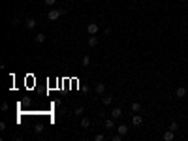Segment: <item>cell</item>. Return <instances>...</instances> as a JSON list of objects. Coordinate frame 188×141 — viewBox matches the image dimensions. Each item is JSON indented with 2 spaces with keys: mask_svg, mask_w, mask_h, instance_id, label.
<instances>
[{
  "mask_svg": "<svg viewBox=\"0 0 188 141\" xmlns=\"http://www.w3.org/2000/svg\"><path fill=\"white\" fill-rule=\"evenodd\" d=\"M66 13V9H51L49 13H47V19H49V21H57L58 17H60V15H64Z\"/></svg>",
  "mask_w": 188,
  "mask_h": 141,
  "instance_id": "obj_1",
  "label": "cell"
},
{
  "mask_svg": "<svg viewBox=\"0 0 188 141\" xmlns=\"http://www.w3.org/2000/svg\"><path fill=\"white\" fill-rule=\"evenodd\" d=\"M98 30H100L98 23H89V25H87V34H89V36H96Z\"/></svg>",
  "mask_w": 188,
  "mask_h": 141,
  "instance_id": "obj_2",
  "label": "cell"
},
{
  "mask_svg": "<svg viewBox=\"0 0 188 141\" xmlns=\"http://www.w3.org/2000/svg\"><path fill=\"white\" fill-rule=\"evenodd\" d=\"M175 96H177V98H184V96H186V88H184V86H177V88H175Z\"/></svg>",
  "mask_w": 188,
  "mask_h": 141,
  "instance_id": "obj_3",
  "label": "cell"
},
{
  "mask_svg": "<svg viewBox=\"0 0 188 141\" xmlns=\"http://www.w3.org/2000/svg\"><path fill=\"white\" fill-rule=\"evenodd\" d=\"M111 117L113 118H121L122 117V109H121V107H113V109H111Z\"/></svg>",
  "mask_w": 188,
  "mask_h": 141,
  "instance_id": "obj_4",
  "label": "cell"
},
{
  "mask_svg": "<svg viewBox=\"0 0 188 141\" xmlns=\"http://www.w3.org/2000/svg\"><path fill=\"white\" fill-rule=\"evenodd\" d=\"M117 134L126 136V134H128V126H126V124H119V126H117Z\"/></svg>",
  "mask_w": 188,
  "mask_h": 141,
  "instance_id": "obj_5",
  "label": "cell"
},
{
  "mask_svg": "<svg viewBox=\"0 0 188 141\" xmlns=\"http://www.w3.org/2000/svg\"><path fill=\"white\" fill-rule=\"evenodd\" d=\"M103 126H105V130H113V128H115V118H107V120H105V122H103Z\"/></svg>",
  "mask_w": 188,
  "mask_h": 141,
  "instance_id": "obj_6",
  "label": "cell"
},
{
  "mask_svg": "<svg viewBox=\"0 0 188 141\" xmlns=\"http://www.w3.org/2000/svg\"><path fill=\"white\" fill-rule=\"evenodd\" d=\"M36 25H38V21H36V19H27V28H28V30H32V28H34V27H36Z\"/></svg>",
  "mask_w": 188,
  "mask_h": 141,
  "instance_id": "obj_7",
  "label": "cell"
},
{
  "mask_svg": "<svg viewBox=\"0 0 188 141\" xmlns=\"http://www.w3.org/2000/svg\"><path fill=\"white\" fill-rule=\"evenodd\" d=\"M141 122H143V118L139 117V115H134V117H132V124H134V126H139Z\"/></svg>",
  "mask_w": 188,
  "mask_h": 141,
  "instance_id": "obj_8",
  "label": "cell"
},
{
  "mask_svg": "<svg viewBox=\"0 0 188 141\" xmlns=\"http://www.w3.org/2000/svg\"><path fill=\"white\" fill-rule=\"evenodd\" d=\"M96 45H98V38H96V36H90L89 38V47H96Z\"/></svg>",
  "mask_w": 188,
  "mask_h": 141,
  "instance_id": "obj_9",
  "label": "cell"
},
{
  "mask_svg": "<svg viewBox=\"0 0 188 141\" xmlns=\"http://www.w3.org/2000/svg\"><path fill=\"white\" fill-rule=\"evenodd\" d=\"M34 40H36V43H43V41H45V34H41V32H40V34L34 36Z\"/></svg>",
  "mask_w": 188,
  "mask_h": 141,
  "instance_id": "obj_10",
  "label": "cell"
},
{
  "mask_svg": "<svg viewBox=\"0 0 188 141\" xmlns=\"http://www.w3.org/2000/svg\"><path fill=\"white\" fill-rule=\"evenodd\" d=\"M173 137H175V132H171V130H167V132L164 134V139H166V141H171Z\"/></svg>",
  "mask_w": 188,
  "mask_h": 141,
  "instance_id": "obj_11",
  "label": "cell"
},
{
  "mask_svg": "<svg viewBox=\"0 0 188 141\" xmlns=\"http://www.w3.org/2000/svg\"><path fill=\"white\" fill-rule=\"evenodd\" d=\"M113 102V96H102V104L103 105H109Z\"/></svg>",
  "mask_w": 188,
  "mask_h": 141,
  "instance_id": "obj_12",
  "label": "cell"
},
{
  "mask_svg": "<svg viewBox=\"0 0 188 141\" xmlns=\"http://www.w3.org/2000/svg\"><path fill=\"white\" fill-rule=\"evenodd\" d=\"M103 90H105V85H103V83H98V85H96V92H98V94H103Z\"/></svg>",
  "mask_w": 188,
  "mask_h": 141,
  "instance_id": "obj_13",
  "label": "cell"
},
{
  "mask_svg": "<svg viewBox=\"0 0 188 141\" xmlns=\"http://www.w3.org/2000/svg\"><path fill=\"white\" fill-rule=\"evenodd\" d=\"M81 126H83V128H90V120H89V118H83V120H81Z\"/></svg>",
  "mask_w": 188,
  "mask_h": 141,
  "instance_id": "obj_14",
  "label": "cell"
},
{
  "mask_svg": "<svg viewBox=\"0 0 188 141\" xmlns=\"http://www.w3.org/2000/svg\"><path fill=\"white\" fill-rule=\"evenodd\" d=\"M83 113H85V107H83V105L75 107V115H83Z\"/></svg>",
  "mask_w": 188,
  "mask_h": 141,
  "instance_id": "obj_15",
  "label": "cell"
},
{
  "mask_svg": "<svg viewBox=\"0 0 188 141\" xmlns=\"http://www.w3.org/2000/svg\"><path fill=\"white\" fill-rule=\"evenodd\" d=\"M169 130H171V132H177V130H179L177 122H171V124H169Z\"/></svg>",
  "mask_w": 188,
  "mask_h": 141,
  "instance_id": "obj_16",
  "label": "cell"
},
{
  "mask_svg": "<svg viewBox=\"0 0 188 141\" xmlns=\"http://www.w3.org/2000/svg\"><path fill=\"white\" fill-rule=\"evenodd\" d=\"M141 109V105L137 104V102H134V104H132V111H139Z\"/></svg>",
  "mask_w": 188,
  "mask_h": 141,
  "instance_id": "obj_17",
  "label": "cell"
},
{
  "mask_svg": "<svg viewBox=\"0 0 188 141\" xmlns=\"http://www.w3.org/2000/svg\"><path fill=\"white\" fill-rule=\"evenodd\" d=\"M94 139H96V141H103V139H105V136H103V134H96Z\"/></svg>",
  "mask_w": 188,
  "mask_h": 141,
  "instance_id": "obj_18",
  "label": "cell"
},
{
  "mask_svg": "<svg viewBox=\"0 0 188 141\" xmlns=\"http://www.w3.org/2000/svg\"><path fill=\"white\" fill-rule=\"evenodd\" d=\"M43 4L45 6H55V4H57V0H43Z\"/></svg>",
  "mask_w": 188,
  "mask_h": 141,
  "instance_id": "obj_19",
  "label": "cell"
},
{
  "mask_svg": "<svg viewBox=\"0 0 188 141\" xmlns=\"http://www.w3.org/2000/svg\"><path fill=\"white\" fill-rule=\"evenodd\" d=\"M41 130H43V126H41V124H36V126H34V132H36V134H40Z\"/></svg>",
  "mask_w": 188,
  "mask_h": 141,
  "instance_id": "obj_20",
  "label": "cell"
},
{
  "mask_svg": "<svg viewBox=\"0 0 188 141\" xmlns=\"http://www.w3.org/2000/svg\"><path fill=\"white\" fill-rule=\"evenodd\" d=\"M89 64H90V59H89V55H87V57H83V66H89Z\"/></svg>",
  "mask_w": 188,
  "mask_h": 141,
  "instance_id": "obj_21",
  "label": "cell"
}]
</instances>
